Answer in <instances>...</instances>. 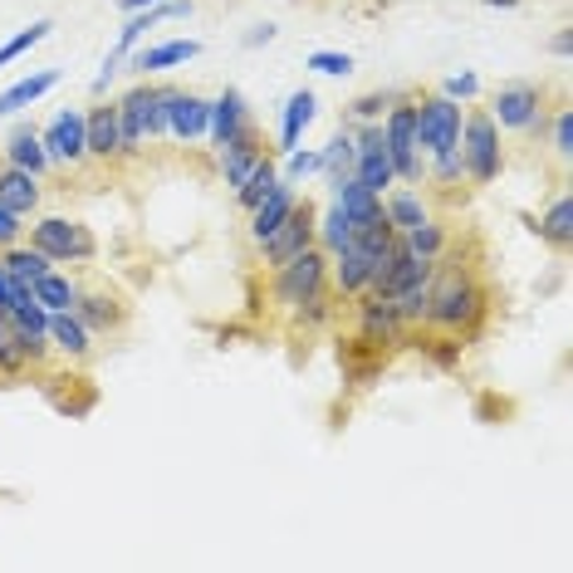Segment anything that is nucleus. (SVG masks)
<instances>
[{"mask_svg": "<svg viewBox=\"0 0 573 573\" xmlns=\"http://www.w3.org/2000/svg\"><path fill=\"white\" fill-rule=\"evenodd\" d=\"M495 118L500 133H545L549 123V108H545V89L529 79H509L500 83L491 93V108H485Z\"/></svg>", "mask_w": 573, "mask_h": 573, "instance_id": "nucleus-6", "label": "nucleus"}, {"mask_svg": "<svg viewBox=\"0 0 573 573\" xmlns=\"http://www.w3.org/2000/svg\"><path fill=\"white\" fill-rule=\"evenodd\" d=\"M456 152H461V167H466V176H471L475 186H491V182H500V172H505L500 128H495V118H491L485 108H466V118H461V142H456Z\"/></svg>", "mask_w": 573, "mask_h": 573, "instance_id": "nucleus-4", "label": "nucleus"}, {"mask_svg": "<svg viewBox=\"0 0 573 573\" xmlns=\"http://www.w3.org/2000/svg\"><path fill=\"white\" fill-rule=\"evenodd\" d=\"M167 138V89L158 83H133L128 93L118 99V142H123V158L148 142Z\"/></svg>", "mask_w": 573, "mask_h": 573, "instance_id": "nucleus-2", "label": "nucleus"}, {"mask_svg": "<svg viewBox=\"0 0 573 573\" xmlns=\"http://www.w3.org/2000/svg\"><path fill=\"white\" fill-rule=\"evenodd\" d=\"M539 241H549L554 250H569L573 245V196L559 192L549 202V211L539 216Z\"/></svg>", "mask_w": 573, "mask_h": 573, "instance_id": "nucleus-31", "label": "nucleus"}, {"mask_svg": "<svg viewBox=\"0 0 573 573\" xmlns=\"http://www.w3.org/2000/svg\"><path fill=\"white\" fill-rule=\"evenodd\" d=\"M382 216H388V226L402 236V231H412V226L432 221V206H426L422 192H412L408 182H398V186H388V192H382Z\"/></svg>", "mask_w": 573, "mask_h": 573, "instance_id": "nucleus-21", "label": "nucleus"}, {"mask_svg": "<svg viewBox=\"0 0 573 573\" xmlns=\"http://www.w3.org/2000/svg\"><path fill=\"white\" fill-rule=\"evenodd\" d=\"M20 241H25V216H15V211H5V206H0V250L20 245Z\"/></svg>", "mask_w": 573, "mask_h": 573, "instance_id": "nucleus-42", "label": "nucleus"}, {"mask_svg": "<svg viewBox=\"0 0 573 573\" xmlns=\"http://www.w3.org/2000/svg\"><path fill=\"white\" fill-rule=\"evenodd\" d=\"M192 0H158V5H148V10H133L128 20H123V30H118V45H113V55L118 59H128L133 49L148 39V30H158L162 20H192Z\"/></svg>", "mask_w": 573, "mask_h": 573, "instance_id": "nucleus-16", "label": "nucleus"}, {"mask_svg": "<svg viewBox=\"0 0 573 573\" xmlns=\"http://www.w3.org/2000/svg\"><path fill=\"white\" fill-rule=\"evenodd\" d=\"M422 176H432L436 186H456L466 176V167H461V152L456 148H446V152H432V158H426V172Z\"/></svg>", "mask_w": 573, "mask_h": 573, "instance_id": "nucleus-38", "label": "nucleus"}, {"mask_svg": "<svg viewBox=\"0 0 573 573\" xmlns=\"http://www.w3.org/2000/svg\"><path fill=\"white\" fill-rule=\"evenodd\" d=\"M83 138H89V158L93 162H113L123 158V142H118V103H93L83 113Z\"/></svg>", "mask_w": 573, "mask_h": 573, "instance_id": "nucleus-18", "label": "nucleus"}, {"mask_svg": "<svg viewBox=\"0 0 573 573\" xmlns=\"http://www.w3.org/2000/svg\"><path fill=\"white\" fill-rule=\"evenodd\" d=\"M305 69H314V75H324V79H348L353 69H358V59L343 55V49H314V55L305 59Z\"/></svg>", "mask_w": 573, "mask_h": 573, "instance_id": "nucleus-36", "label": "nucleus"}, {"mask_svg": "<svg viewBox=\"0 0 573 573\" xmlns=\"http://www.w3.org/2000/svg\"><path fill=\"white\" fill-rule=\"evenodd\" d=\"M329 202L339 206V211L348 216L353 226L373 221V216L382 211V196H378V192H368V186H363L358 176H343V182H333V186H329Z\"/></svg>", "mask_w": 573, "mask_h": 573, "instance_id": "nucleus-23", "label": "nucleus"}, {"mask_svg": "<svg viewBox=\"0 0 573 573\" xmlns=\"http://www.w3.org/2000/svg\"><path fill=\"white\" fill-rule=\"evenodd\" d=\"M250 123V103H245V93L241 89H221L211 99V128H206V142L211 148H226V142L236 138Z\"/></svg>", "mask_w": 573, "mask_h": 573, "instance_id": "nucleus-20", "label": "nucleus"}, {"mask_svg": "<svg viewBox=\"0 0 573 573\" xmlns=\"http://www.w3.org/2000/svg\"><path fill=\"white\" fill-rule=\"evenodd\" d=\"M39 176H30V172H20V167H0V206L5 211H15V216H35L39 211Z\"/></svg>", "mask_w": 573, "mask_h": 573, "instance_id": "nucleus-25", "label": "nucleus"}, {"mask_svg": "<svg viewBox=\"0 0 573 573\" xmlns=\"http://www.w3.org/2000/svg\"><path fill=\"white\" fill-rule=\"evenodd\" d=\"M461 118L466 108L456 99H446V93H426V99H416V148H422V158H432V152H446L461 142Z\"/></svg>", "mask_w": 573, "mask_h": 573, "instance_id": "nucleus-8", "label": "nucleus"}, {"mask_svg": "<svg viewBox=\"0 0 573 573\" xmlns=\"http://www.w3.org/2000/svg\"><path fill=\"white\" fill-rule=\"evenodd\" d=\"M436 93H446L456 103H471V99H481V79H475V69H461V75H446Z\"/></svg>", "mask_w": 573, "mask_h": 573, "instance_id": "nucleus-41", "label": "nucleus"}, {"mask_svg": "<svg viewBox=\"0 0 573 573\" xmlns=\"http://www.w3.org/2000/svg\"><path fill=\"white\" fill-rule=\"evenodd\" d=\"M45 353H49V339H35V333L20 324L15 314L0 309V373H5V378L30 373L39 358H45Z\"/></svg>", "mask_w": 573, "mask_h": 573, "instance_id": "nucleus-13", "label": "nucleus"}, {"mask_svg": "<svg viewBox=\"0 0 573 573\" xmlns=\"http://www.w3.org/2000/svg\"><path fill=\"white\" fill-rule=\"evenodd\" d=\"M55 83H59V69H35V75L15 79L5 93H0V118H15L20 108H35V103L45 99Z\"/></svg>", "mask_w": 573, "mask_h": 573, "instance_id": "nucleus-27", "label": "nucleus"}, {"mask_svg": "<svg viewBox=\"0 0 573 573\" xmlns=\"http://www.w3.org/2000/svg\"><path fill=\"white\" fill-rule=\"evenodd\" d=\"M279 182V167H275V152H265V158L255 162V172L245 176L241 186H236V206H241V211H255L260 206V196L270 192V186Z\"/></svg>", "mask_w": 573, "mask_h": 573, "instance_id": "nucleus-33", "label": "nucleus"}, {"mask_svg": "<svg viewBox=\"0 0 573 573\" xmlns=\"http://www.w3.org/2000/svg\"><path fill=\"white\" fill-rule=\"evenodd\" d=\"M30 245L45 250L55 265H89L99 255V241L83 221H69V216H35L30 226Z\"/></svg>", "mask_w": 573, "mask_h": 573, "instance_id": "nucleus-7", "label": "nucleus"}, {"mask_svg": "<svg viewBox=\"0 0 573 573\" xmlns=\"http://www.w3.org/2000/svg\"><path fill=\"white\" fill-rule=\"evenodd\" d=\"M285 182H309V176H319V148H289L285 152Z\"/></svg>", "mask_w": 573, "mask_h": 573, "instance_id": "nucleus-40", "label": "nucleus"}, {"mask_svg": "<svg viewBox=\"0 0 573 573\" xmlns=\"http://www.w3.org/2000/svg\"><path fill=\"white\" fill-rule=\"evenodd\" d=\"M392 241H398V236H392ZM378 250H368V245H358V241H348L343 250H333V255H329V285L339 289V299L368 295V279H373V260H378Z\"/></svg>", "mask_w": 573, "mask_h": 573, "instance_id": "nucleus-11", "label": "nucleus"}, {"mask_svg": "<svg viewBox=\"0 0 573 573\" xmlns=\"http://www.w3.org/2000/svg\"><path fill=\"white\" fill-rule=\"evenodd\" d=\"M265 152H270V148H265V138H260L255 118H250L245 128L236 133L231 142H226V148H216V172H221V182H226V186H231V192H236V186H241L245 176L255 172V162L265 158Z\"/></svg>", "mask_w": 573, "mask_h": 573, "instance_id": "nucleus-15", "label": "nucleus"}, {"mask_svg": "<svg viewBox=\"0 0 573 573\" xmlns=\"http://www.w3.org/2000/svg\"><path fill=\"white\" fill-rule=\"evenodd\" d=\"M545 128H549V138H554V158L573 162V108H569V103H559L554 123H545Z\"/></svg>", "mask_w": 573, "mask_h": 573, "instance_id": "nucleus-39", "label": "nucleus"}, {"mask_svg": "<svg viewBox=\"0 0 573 573\" xmlns=\"http://www.w3.org/2000/svg\"><path fill=\"white\" fill-rule=\"evenodd\" d=\"M319 176H324L329 186L343 182V176H353V133L348 128H339L324 148H319Z\"/></svg>", "mask_w": 573, "mask_h": 573, "instance_id": "nucleus-32", "label": "nucleus"}, {"mask_svg": "<svg viewBox=\"0 0 573 573\" xmlns=\"http://www.w3.org/2000/svg\"><path fill=\"white\" fill-rule=\"evenodd\" d=\"M485 319V289L466 265H442L432 270V299H426V329L442 333H471Z\"/></svg>", "mask_w": 573, "mask_h": 573, "instance_id": "nucleus-1", "label": "nucleus"}, {"mask_svg": "<svg viewBox=\"0 0 573 573\" xmlns=\"http://www.w3.org/2000/svg\"><path fill=\"white\" fill-rule=\"evenodd\" d=\"M402 89H373V93H358V99L348 103V113H353V123H378L382 113H388V103L398 99Z\"/></svg>", "mask_w": 573, "mask_h": 573, "instance_id": "nucleus-37", "label": "nucleus"}, {"mask_svg": "<svg viewBox=\"0 0 573 573\" xmlns=\"http://www.w3.org/2000/svg\"><path fill=\"white\" fill-rule=\"evenodd\" d=\"M412 118H416V99H408V93H398V99L388 103V113L378 118L382 148H388V158H392V172H398V182H408V186H416L426 172V158H422V148H416V123Z\"/></svg>", "mask_w": 573, "mask_h": 573, "instance_id": "nucleus-5", "label": "nucleus"}, {"mask_svg": "<svg viewBox=\"0 0 573 573\" xmlns=\"http://www.w3.org/2000/svg\"><path fill=\"white\" fill-rule=\"evenodd\" d=\"M0 270H5L10 279H25V285H35L39 275H49L55 270V260L45 255V250H35V245H10V250H0Z\"/></svg>", "mask_w": 573, "mask_h": 573, "instance_id": "nucleus-29", "label": "nucleus"}, {"mask_svg": "<svg viewBox=\"0 0 573 573\" xmlns=\"http://www.w3.org/2000/svg\"><path fill=\"white\" fill-rule=\"evenodd\" d=\"M275 35H279V30L270 25V20H260V25H250L245 35H241V45H245V49H260V45H270Z\"/></svg>", "mask_w": 573, "mask_h": 573, "instance_id": "nucleus-43", "label": "nucleus"}, {"mask_svg": "<svg viewBox=\"0 0 573 573\" xmlns=\"http://www.w3.org/2000/svg\"><path fill=\"white\" fill-rule=\"evenodd\" d=\"M329 285V250L324 245H309L299 255H289L285 265H275V279H270V295H275L279 309L295 314L299 305H309L314 295H324Z\"/></svg>", "mask_w": 573, "mask_h": 573, "instance_id": "nucleus-3", "label": "nucleus"}, {"mask_svg": "<svg viewBox=\"0 0 573 573\" xmlns=\"http://www.w3.org/2000/svg\"><path fill=\"white\" fill-rule=\"evenodd\" d=\"M49 30H55V25H49V20H30V25L20 30L15 39H5V45H0V69H5V65H15V59L25 55V49H35V45H39V39H49Z\"/></svg>", "mask_w": 573, "mask_h": 573, "instance_id": "nucleus-35", "label": "nucleus"}, {"mask_svg": "<svg viewBox=\"0 0 573 573\" xmlns=\"http://www.w3.org/2000/svg\"><path fill=\"white\" fill-rule=\"evenodd\" d=\"M295 202H299V192H295V182H285V176H279V182L270 186L265 196H260V206L250 211V236H255V245L265 241V236L275 231V226L285 221L289 211H295Z\"/></svg>", "mask_w": 573, "mask_h": 573, "instance_id": "nucleus-22", "label": "nucleus"}, {"mask_svg": "<svg viewBox=\"0 0 573 573\" xmlns=\"http://www.w3.org/2000/svg\"><path fill=\"white\" fill-rule=\"evenodd\" d=\"M446 241H451V236H446V226L436 221H422V226H412V231H402V245L412 250V255H422V260H442L446 255Z\"/></svg>", "mask_w": 573, "mask_h": 573, "instance_id": "nucleus-34", "label": "nucleus"}, {"mask_svg": "<svg viewBox=\"0 0 573 573\" xmlns=\"http://www.w3.org/2000/svg\"><path fill=\"white\" fill-rule=\"evenodd\" d=\"M79 324L89 333H108L123 324V299L108 295V289H79V305H75Z\"/></svg>", "mask_w": 573, "mask_h": 573, "instance_id": "nucleus-24", "label": "nucleus"}, {"mask_svg": "<svg viewBox=\"0 0 573 573\" xmlns=\"http://www.w3.org/2000/svg\"><path fill=\"white\" fill-rule=\"evenodd\" d=\"M549 55H554V59H569L573 55V30L569 25L554 30V39H549Z\"/></svg>", "mask_w": 573, "mask_h": 573, "instance_id": "nucleus-44", "label": "nucleus"}, {"mask_svg": "<svg viewBox=\"0 0 573 573\" xmlns=\"http://www.w3.org/2000/svg\"><path fill=\"white\" fill-rule=\"evenodd\" d=\"M202 55V39L182 35V39H162V45H148V49H133L123 65H128V75L148 79V75H162V69H182L192 65V59Z\"/></svg>", "mask_w": 573, "mask_h": 573, "instance_id": "nucleus-17", "label": "nucleus"}, {"mask_svg": "<svg viewBox=\"0 0 573 573\" xmlns=\"http://www.w3.org/2000/svg\"><path fill=\"white\" fill-rule=\"evenodd\" d=\"M319 118V93L314 89H295L285 99V108H279V158H285L289 148H299L305 142V133H309V123Z\"/></svg>", "mask_w": 573, "mask_h": 573, "instance_id": "nucleus-19", "label": "nucleus"}, {"mask_svg": "<svg viewBox=\"0 0 573 573\" xmlns=\"http://www.w3.org/2000/svg\"><path fill=\"white\" fill-rule=\"evenodd\" d=\"M30 289H35V299L49 309V314H65V309L79 305V279H69L65 270H49V275H39Z\"/></svg>", "mask_w": 573, "mask_h": 573, "instance_id": "nucleus-30", "label": "nucleus"}, {"mask_svg": "<svg viewBox=\"0 0 573 573\" xmlns=\"http://www.w3.org/2000/svg\"><path fill=\"white\" fill-rule=\"evenodd\" d=\"M314 206L309 202H295V211L285 216V221L275 226V231L260 241V255H265V265L275 270V265H285L289 255H299V250H309V245H319L314 241Z\"/></svg>", "mask_w": 573, "mask_h": 573, "instance_id": "nucleus-10", "label": "nucleus"}, {"mask_svg": "<svg viewBox=\"0 0 573 573\" xmlns=\"http://www.w3.org/2000/svg\"><path fill=\"white\" fill-rule=\"evenodd\" d=\"M353 305H358V343H368V348H388V343H402V339H408V324L398 319L392 299H382V295H358Z\"/></svg>", "mask_w": 573, "mask_h": 573, "instance_id": "nucleus-14", "label": "nucleus"}, {"mask_svg": "<svg viewBox=\"0 0 573 573\" xmlns=\"http://www.w3.org/2000/svg\"><path fill=\"white\" fill-rule=\"evenodd\" d=\"M49 167H79L89 162V138H83V108H59L55 118L39 128Z\"/></svg>", "mask_w": 573, "mask_h": 573, "instance_id": "nucleus-9", "label": "nucleus"}, {"mask_svg": "<svg viewBox=\"0 0 573 573\" xmlns=\"http://www.w3.org/2000/svg\"><path fill=\"white\" fill-rule=\"evenodd\" d=\"M206 128H211V99L192 89H167V138L192 148L206 138Z\"/></svg>", "mask_w": 573, "mask_h": 573, "instance_id": "nucleus-12", "label": "nucleus"}, {"mask_svg": "<svg viewBox=\"0 0 573 573\" xmlns=\"http://www.w3.org/2000/svg\"><path fill=\"white\" fill-rule=\"evenodd\" d=\"M481 5H491V10H519V0H481Z\"/></svg>", "mask_w": 573, "mask_h": 573, "instance_id": "nucleus-46", "label": "nucleus"}, {"mask_svg": "<svg viewBox=\"0 0 573 573\" xmlns=\"http://www.w3.org/2000/svg\"><path fill=\"white\" fill-rule=\"evenodd\" d=\"M148 5H158V0H118L123 15H133V10H148Z\"/></svg>", "mask_w": 573, "mask_h": 573, "instance_id": "nucleus-45", "label": "nucleus"}, {"mask_svg": "<svg viewBox=\"0 0 573 573\" xmlns=\"http://www.w3.org/2000/svg\"><path fill=\"white\" fill-rule=\"evenodd\" d=\"M5 162L20 167V172L30 176H45L49 172V158H45V142H39V128H30V123H15L5 138Z\"/></svg>", "mask_w": 573, "mask_h": 573, "instance_id": "nucleus-26", "label": "nucleus"}, {"mask_svg": "<svg viewBox=\"0 0 573 573\" xmlns=\"http://www.w3.org/2000/svg\"><path fill=\"white\" fill-rule=\"evenodd\" d=\"M49 348H59L65 358H89V353H93V333L79 324L75 309H65V314H49Z\"/></svg>", "mask_w": 573, "mask_h": 573, "instance_id": "nucleus-28", "label": "nucleus"}]
</instances>
